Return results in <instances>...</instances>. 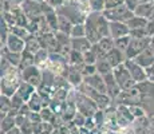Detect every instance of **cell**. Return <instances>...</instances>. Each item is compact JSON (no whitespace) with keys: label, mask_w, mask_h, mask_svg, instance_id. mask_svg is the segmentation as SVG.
<instances>
[{"label":"cell","mask_w":154,"mask_h":134,"mask_svg":"<svg viewBox=\"0 0 154 134\" xmlns=\"http://www.w3.org/2000/svg\"><path fill=\"white\" fill-rule=\"evenodd\" d=\"M5 46L14 52H23L26 50V40L16 36V35H14V34H10Z\"/></svg>","instance_id":"obj_18"},{"label":"cell","mask_w":154,"mask_h":134,"mask_svg":"<svg viewBox=\"0 0 154 134\" xmlns=\"http://www.w3.org/2000/svg\"><path fill=\"white\" fill-rule=\"evenodd\" d=\"M56 74L51 70H42V83L47 86H51L54 87L55 85V79H56Z\"/></svg>","instance_id":"obj_30"},{"label":"cell","mask_w":154,"mask_h":134,"mask_svg":"<svg viewBox=\"0 0 154 134\" xmlns=\"http://www.w3.org/2000/svg\"><path fill=\"white\" fill-rule=\"evenodd\" d=\"M83 127H86L88 132H90V130H93V129H95V127H97V123H95V121H94V118H93V117H87V120H86Z\"/></svg>","instance_id":"obj_47"},{"label":"cell","mask_w":154,"mask_h":134,"mask_svg":"<svg viewBox=\"0 0 154 134\" xmlns=\"http://www.w3.org/2000/svg\"><path fill=\"white\" fill-rule=\"evenodd\" d=\"M141 3H149V2H153V0H140Z\"/></svg>","instance_id":"obj_58"},{"label":"cell","mask_w":154,"mask_h":134,"mask_svg":"<svg viewBox=\"0 0 154 134\" xmlns=\"http://www.w3.org/2000/svg\"><path fill=\"white\" fill-rule=\"evenodd\" d=\"M93 47V43L87 39L86 36L82 38H71V48L76 50L79 52H86Z\"/></svg>","instance_id":"obj_19"},{"label":"cell","mask_w":154,"mask_h":134,"mask_svg":"<svg viewBox=\"0 0 154 134\" xmlns=\"http://www.w3.org/2000/svg\"><path fill=\"white\" fill-rule=\"evenodd\" d=\"M55 114H56V113H55L50 106H46V107H43V109L40 110V115H42V120L46 121V122H50V121H51L52 118H54Z\"/></svg>","instance_id":"obj_40"},{"label":"cell","mask_w":154,"mask_h":134,"mask_svg":"<svg viewBox=\"0 0 154 134\" xmlns=\"http://www.w3.org/2000/svg\"><path fill=\"white\" fill-rule=\"evenodd\" d=\"M135 15L138 16H143L146 19H150L153 17V14H154V7H153V3L149 2V3H141L138 5V8L135 10Z\"/></svg>","instance_id":"obj_23"},{"label":"cell","mask_w":154,"mask_h":134,"mask_svg":"<svg viewBox=\"0 0 154 134\" xmlns=\"http://www.w3.org/2000/svg\"><path fill=\"white\" fill-rule=\"evenodd\" d=\"M35 2H38V3H43V2H46V0H35Z\"/></svg>","instance_id":"obj_61"},{"label":"cell","mask_w":154,"mask_h":134,"mask_svg":"<svg viewBox=\"0 0 154 134\" xmlns=\"http://www.w3.org/2000/svg\"><path fill=\"white\" fill-rule=\"evenodd\" d=\"M146 32H147V36H150V38L154 36V17L153 19H149V22H147Z\"/></svg>","instance_id":"obj_48"},{"label":"cell","mask_w":154,"mask_h":134,"mask_svg":"<svg viewBox=\"0 0 154 134\" xmlns=\"http://www.w3.org/2000/svg\"><path fill=\"white\" fill-rule=\"evenodd\" d=\"M103 78H105V83H106V93L110 95V98L114 101L115 98L121 94L122 89L119 87V85H118L117 79H115L112 73H109V74H106V75H103Z\"/></svg>","instance_id":"obj_10"},{"label":"cell","mask_w":154,"mask_h":134,"mask_svg":"<svg viewBox=\"0 0 154 134\" xmlns=\"http://www.w3.org/2000/svg\"><path fill=\"white\" fill-rule=\"evenodd\" d=\"M5 134H22V130H20V127L19 126H15V127H12L11 130H8Z\"/></svg>","instance_id":"obj_53"},{"label":"cell","mask_w":154,"mask_h":134,"mask_svg":"<svg viewBox=\"0 0 154 134\" xmlns=\"http://www.w3.org/2000/svg\"><path fill=\"white\" fill-rule=\"evenodd\" d=\"M83 82H85V83H87L88 86H91L93 89H95V90L100 91V93H106L105 78H103V75H100V74H98V73L93 74V75L85 76Z\"/></svg>","instance_id":"obj_12"},{"label":"cell","mask_w":154,"mask_h":134,"mask_svg":"<svg viewBox=\"0 0 154 134\" xmlns=\"http://www.w3.org/2000/svg\"><path fill=\"white\" fill-rule=\"evenodd\" d=\"M76 90H79L81 93L86 94L87 97H90L91 99L98 105L99 110H106L109 106H111V103H112V99L107 93H100V91L93 89L91 86H88L87 83H85V82L81 83V85L76 87Z\"/></svg>","instance_id":"obj_3"},{"label":"cell","mask_w":154,"mask_h":134,"mask_svg":"<svg viewBox=\"0 0 154 134\" xmlns=\"http://www.w3.org/2000/svg\"><path fill=\"white\" fill-rule=\"evenodd\" d=\"M67 58H69L70 64H82V63H85L83 52H79V51H76V50L71 48V51H70Z\"/></svg>","instance_id":"obj_31"},{"label":"cell","mask_w":154,"mask_h":134,"mask_svg":"<svg viewBox=\"0 0 154 134\" xmlns=\"http://www.w3.org/2000/svg\"><path fill=\"white\" fill-rule=\"evenodd\" d=\"M29 109L32 110V111H38L40 113V110L44 107V99L42 98V95H40L39 93H38V90L35 91L34 94L29 97V99L27 101Z\"/></svg>","instance_id":"obj_21"},{"label":"cell","mask_w":154,"mask_h":134,"mask_svg":"<svg viewBox=\"0 0 154 134\" xmlns=\"http://www.w3.org/2000/svg\"><path fill=\"white\" fill-rule=\"evenodd\" d=\"M91 11L95 12H103L105 11V0H88Z\"/></svg>","instance_id":"obj_39"},{"label":"cell","mask_w":154,"mask_h":134,"mask_svg":"<svg viewBox=\"0 0 154 134\" xmlns=\"http://www.w3.org/2000/svg\"><path fill=\"white\" fill-rule=\"evenodd\" d=\"M64 2H66V0H46V3H48L51 7L55 8V10H58L59 7H62V5L64 4Z\"/></svg>","instance_id":"obj_49"},{"label":"cell","mask_w":154,"mask_h":134,"mask_svg":"<svg viewBox=\"0 0 154 134\" xmlns=\"http://www.w3.org/2000/svg\"><path fill=\"white\" fill-rule=\"evenodd\" d=\"M125 66L127 67V70H129L130 74H131L133 79H134L137 83L145 82V80L149 79L146 68L142 67L141 64H138L134 59H126V61H125Z\"/></svg>","instance_id":"obj_9"},{"label":"cell","mask_w":154,"mask_h":134,"mask_svg":"<svg viewBox=\"0 0 154 134\" xmlns=\"http://www.w3.org/2000/svg\"><path fill=\"white\" fill-rule=\"evenodd\" d=\"M27 121V117H26V115H23V114H17L16 117H15V122H16V126H22L23 123H24V122Z\"/></svg>","instance_id":"obj_50"},{"label":"cell","mask_w":154,"mask_h":134,"mask_svg":"<svg viewBox=\"0 0 154 134\" xmlns=\"http://www.w3.org/2000/svg\"><path fill=\"white\" fill-rule=\"evenodd\" d=\"M40 48H42V44H40L39 39H38V35L31 34L27 39H26V50L35 54L36 51H39Z\"/></svg>","instance_id":"obj_26"},{"label":"cell","mask_w":154,"mask_h":134,"mask_svg":"<svg viewBox=\"0 0 154 134\" xmlns=\"http://www.w3.org/2000/svg\"><path fill=\"white\" fill-rule=\"evenodd\" d=\"M122 4H125V0H105V10H111Z\"/></svg>","instance_id":"obj_43"},{"label":"cell","mask_w":154,"mask_h":134,"mask_svg":"<svg viewBox=\"0 0 154 134\" xmlns=\"http://www.w3.org/2000/svg\"><path fill=\"white\" fill-rule=\"evenodd\" d=\"M112 74H114L115 79H117L118 85H119V87L122 89V90L134 89L135 85H137V82L133 79L131 74H130V71L127 70L125 63L121 64V66H118V67H115L114 70H112Z\"/></svg>","instance_id":"obj_5"},{"label":"cell","mask_w":154,"mask_h":134,"mask_svg":"<svg viewBox=\"0 0 154 134\" xmlns=\"http://www.w3.org/2000/svg\"><path fill=\"white\" fill-rule=\"evenodd\" d=\"M146 71H147V76H149V79L154 82V63L149 68H146Z\"/></svg>","instance_id":"obj_52"},{"label":"cell","mask_w":154,"mask_h":134,"mask_svg":"<svg viewBox=\"0 0 154 134\" xmlns=\"http://www.w3.org/2000/svg\"><path fill=\"white\" fill-rule=\"evenodd\" d=\"M130 36H131V38H145V36H147L146 28H135V30H130Z\"/></svg>","instance_id":"obj_45"},{"label":"cell","mask_w":154,"mask_h":134,"mask_svg":"<svg viewBox=\"0 0 154 134\" xmlns=\"http://www.w3.org/2000/svg\"><path fill=\"white\" fill-rule=\"evenodd\" d=\"M0 129H2V134H5L8 130H11L12 127L16 126V122H15V117L7 114L4 117H2V122H0Z\"/></svg>","instance_id":"obj_28"},{"label":"cell","mask_w":154,"mask_h":134,"mask_svg":"<svg viewBox=\"0 0 154 134\" xmlns=\"http://www.w3.org/2000/svg\"><path fill=\"white\" fill-rule=\"evenodd\" d=\"M2 56L5 58L11 64L19 67L20 62H22V52H14L8 48L7 46H2Z\"/></svg>","instance_id":"obj_20"},{"label":"cell","mask_w":154,"mask_h":134,"mask_svg":"<svg viewBox=\"0 0 154 134\" xmlns=\"http://www.w3.org/2000/svg\"><path fill=\"white\" fill-rule=\"evenodd\" d=\"M11 34H14V35H16V36H19V38H22V39H27V38L31 35V32L28 31V28L27 27H23V26H14V27H11Z\"/></svg>","instance_id":"obj_32"},{"label":"cell","mask_w":154,"mask_h":134,"mask_svg":"<svg viewBox=\"0 0 154 134\" xmlns=\"http://www.w3.org/2000/svg\"><path fill=\"white\" fill-rule=\"evenodd\" d=\"M48 55H50V51L46 48H40L39 51L35 52V64H40L42 62H44L46 59H48Z\"/></svg>","instance_id":"obj_38"},{"label":"cell","mask_w":154,"mask_h":134,"mask_svg":"<svg viewBox=\"0 0 154 134\" xmlns=\"http://www.w3.org/2000/svg\"><path fill=\"white\" fill-rule=\"evenodd\" d=\"M38 39H39L43 48L48 50L50 52L55 51L56 46H58L55 32H44V34H40V35H38Z\"/></svg>","instance_id":"obj_15"},{"label":"cell","mask_w":154,"mask_h":134,"mask_svg":"<svg viewBox=\"0 0 154 134\" xmlns=\"http://www.w3.org/2000/svg\"><path fill=\"white\" fill-rule=\"evenodd\" d=\"M150 130H154V115L150 117Z\"/></svg>","instance_id":"obj_54"},{"label":"cell","mask_w":154,"mask_h":134,"mask_svg":"<svg viewBox=\"0 0 154 134\" xmlns=\"http://www.w3.org/2000/svg\"><path fill=\"white\" fill-rule=\"evenodd\" d=\"M83 56H85V63H91V64H95L97 61H98V58H99L94 44L90 50H87L86 52H83Z\"/></svg>","instance_id":"obj_34"},{"label":"cell","mask_w":154,"mask_h":134,"mask_svg":"<svg viewBox=\"0 0 154 134\" xmlns=\"http://www.w3.org/2000/svg\"><path fill=\"white\" fill-rule=\"evenodd\" d=\"M152 43V38L145 36V38H131L130 44L125 51L127 59H134L135 56H138L141 52H143L147 47H150Z\"/></svg>","instance_id":"obj_6"},{"label":"cell","mask_w":154,"mask_h":134,"mask_svg":"<svg viewBox=\"0 0 154 134\" xmlns=\"http://www.w3.org/2000/svg\"><path fill=\"white\" fill-rule=\"evenodd\" d=\"M35 91H36V87H35V86L29 85L28 82H24V80H23V82L20 83V86H19V89H17L16 93L19 94L26 102H27V101L29 99V97H31Z\"/></svg>","instance_id":"obj_22"},{"label":"cell","mask_w":154,"mask_h":134,"mask_svg":"<svg viewBox=\"0 0 154 134\" xmlns=\"http://www.w3.org/2000/svg\"><path fill=\"white\" fill-rule=\"evenodd\" d=\"M86 120H87V117H86L85 114H82L81 111H78V113L75 114V117H74L72 122L76 125V126L82 127V126H85V122H86Z\"/></svg>","instance_id":"obj_44"},{"label":"cell","mask_w":154,"mask_h":134,"mask_svg":"<svg viewBox=\"0 0 154 134\" xmlns=\"http://www.w3.org/2000/svg\"><path fill=\"white\" fill-rule=\"evenodd\" d=\"M70 36L71 38H82V36H86L85 23H81V24H74L72 26V30H71Z\"/></svg>","instance_id":"obj_36"},{"label":"cell","mask_w":154,"mask_h":134,"mask_svg":"<svg viewBox=\"0 0 154 134\" xmlns=\"http://www.w3.org/2000/svg\"><path fill=\"white\" fill-rule=\"evenodd\" d=\"M51 134H62L60 133V129H59V127H55V129L51 132Z\"/></svg>","instance_id":"obj_57"},{"label":"cell","mask_w":154,"mask_h":134,"mask_svg":"<svg viewBox=\"0 0 154 134\" xmlns=\"http://www.w3.org/2000/svg\"><path fill=\"white\" fill-rule=\"evenodd\" d=\"M134 61L137 62L138 64H141L142 67L149 68L154 63V51H153V48L152 47H147L143 52H141L138 56H135Z\"/></svg>","instance_id":"obj_17"},{"label":"cell","mask_w":154,"mask_h":134,"mask_svg":"<svg viewBox=\"0 0 154 134\" xmlns=\"http://www.w3.org/2000/svg\"><path fill=\"white\" fill-rule=\"evenodd\" d=\"M10 2H12L14 4H16V5H22V3L24 2V0H10Z\"/></svg>","instance_id":"obj_55"},{"label":"cell","mask_w":154,"mask_h":134,"mask_svg":"<svg viewBox=\"0 0 154 134\" xmlns=\"http://www.w3.org/2000/svg\"><path fill=\"white\" fill-rule=\"evenodd\" d=\"M11 101H12V109H16V110H19L20 107L26 103V101L23 99L17 93H15L12 97H11Z\"/></svg>","instance_id":"obj_41"},{"label":"cell","mask_w":154,"mask_h":134,"mask_svg":"<svg viewBox=\"0 0 154 134\" xmlns=\"http://www.w3.org/2000/svg\"><path fill=\"white\" fill-rule=\"evenodd\" d=\"M22 78L24 82H28L29 85L35 86L38 89L42 85V70L36 64L28 66L22 70Z\"/></svg>","instance_id":"obj_8"},{"label":"cell","mask_w":154,"mask_h":134,"mask_svg":"<svg viewBox=\"0 0 154 134\" xmlns=\"http://www.w3.org/2000/svg\"><path fill=\"white\" fill-rule=\"evenodd\" d=\"M150 47H152L153 51H154V42H153V40H152V43H150Z\"/></svg>","instance_id":"obj_59"},{"label":"cell","mask_w":154,"mask_h":134,"mask_svg":"<svg viewBox=\"0 0 154 134\" xmlns=\"http://www.w3.org/2000/svg\"><path fill=\"white\" fill-rule=\"evenodd\" d=\"M72 95H74V99H75L76 107H78V111H81L82 114L86 115V117H93V115L99 110L98 105H97L90 97H87L86 94L81 93V91L76 90V89L72 90Z\"/></svg>","instance_id":"obj_4"},{"label":"cell","mask_w":154,"mask_h":134,"mask_svg":"<svg viewBox=\"0 0 154 134\" xmlns=\"http://www.w3.org/2000/svg\"><path fill=\"white\" fill-rule=\"evenodd\" d=\"M67 80L70 82V85L72 86L74 89H76L81 83H83V74H82L81 71V67H79V64H70L69 67V74H67Z\"/></svg>","instance_id":"obj_11"},{"label":"cell","mask_w":154,"mask_h":134,"mask_svg":"<svg viewBox=\"0 0 154 134\" xmlns=\"http://www.w3.org/2000/svg\"><path fill=\"white\" fill-rule=\"evenodd\" d=\"M106 59H107V61L110 62L111 66L115 68V67H118V66H121V64L125 63V61L127 58H126V54L123 52L122 50L114 47V48H112L111 51L106 55Z\"/></svg>","instance_id":"obj_16"},{"label":"cell","mask_w":154,"mask_h":134,"mask_svg":"<svg viewBox=\"0 0 154 134\" xmlns=\"http://www.w3.org/2000/svg\"><path fill=\"white\" fill-rule=\"evenodd\" d=\"M72 23L70 22L67 17H64V16H60L59 15V30L58 31H60V32H64V34H71V30H72Z\"/></svg>","instance_id":"obj_33"},{"label":"cell","mask_w":154,"mask_h":134,"mask_svg":"<svg viewBox=\"0 0 154 134\" xmlns=\"http://www.w3.org/2000/svg\"><path fill=\"white\" fill-rule=\"evenodd\" d=\"M140 4H141L140 0H125V5L130 11H133V12H135V10L138 8Z\"/></svg>","instance_id":"obj_46"},{"label":"cell","mask_w":154,"mask_h":134,"mask_svg":"<svg viewBox=\"0 0 154 134\" xmlns=\"http://www.w3.org/2000/svg\"><path fill=\"white\" fill-rule=\"evenodd\" d=\"M130 35V28L127 23L123 22H110V36L112 39H118L121 36Z\"/></svg>","instance_id":"obj_13"},{"label":"cell","mask_w":154,"mask_h":134,"mask_svg":"<svg viewBox=\"0 0 154 134\" xmlns=\"http://www.w3.org/2000/svg\"><path fill=\"white\" fill-rule=\"evenodd\" d=\"M103 134H119L117 130H107V132H103Z\"/></svg>","instance_id":"obj_56"},{"label":"cell","mask_w":154,"mask_h":134,"mask_svg":"<svg viewBox=\"0 0 154 134\" xmlns=\"http://www.w3.org/2000/svg\"><path fill=\"white\" fill-rule=\"evenodd\" d=\"M20 130H22L23 134H34V122L27 118V121L20 126Z\"/></svg>","instance_id":"obj_42"},{"label":"cell","mask_w":154,"mask_h":134,"mask_svg":"<svg viewBox=\"0 0 154 134\" xmlns=\"http://www.w3.org/2000/svg\"><path fill=\"white\" fill-rule=\"evenodd\" d=\"M40 134H51V133H48V132H46V130H43V132L40 133Z\"/></svg>","instance_id":"obj_60"},{"label":"cell","mask_w":154,"mask_h":134,"mask_svg":"<svg viewBox=\"0 0 154 134\" xmlns=\"http://www.w3.org/2000/svg\"><path fill=\"white\" fill-rule=\"evenodd\" d=\"M138 94H140V105L143 107L146 115H154V82L150 79L135 85Z\"/></svg>","instance_id":"obj_2"},{"label":"cell","mask_w":154,"mask_h":134,"mask_svg":"<svg viewBox=\"0 0 154 134\" xmlns=\"http://www.w3.org/2000/svg\"><path fill=\"white\" fill-rule=\"evenodd\" d=\"M85 27L86 38L93 44L98 43L102 38L110 36V22L103 15V12L91 11L85 20Z\"/></svg>","instance_id":"obj_1"},{"label":"cell","mask_w":154,"mask_h":134,"mask_svg":"<svg viewBox=\"0 0 154 134\" xmlns=\"http://www.w3.org/2000/svg\"><path fill=\"white\" fill-rule=\"evenodd\" d=\"M79 67H81V71H82V74H83V76H88V75H93V74L98 73L95 64L82 63V64H79Z\"/></svg>","instance_id":"obj_37"},{"label":"cell","mask_w":154,"mask_h":134,"mask_svg":"<svg viewBox=\"0 0 154 134\" xmlns=\"http://www.w3.org/2000/svg\"><path fill=\"white\" fill-rule=\"evenodd\" d=\"M147 22L149 19L143 16H138V15H134L131 19L127 22V26H129L130 30H135V28H146L147 26Z\"/></svg>","instance_id":"obj_25"},{"label":"cell","mask_w":154,"mask_h":134,"mask_svg":"<svg viewBox=\"0 0 154 134\" xmlns=\"http://www.w3.org/2000/svg\"><path fill=\"white\" fill-rule=\"evenodd\" d=\"M95 66H97V71H98V74H100V75H106V74H109V73H112V70H114V67H112L110 64V62L106 59V56L98 58Z\"/></svg>","instance_id":"obj_24"},{"label":"cell","mask_w":154,"mask_h":134,"mask_svg":"<svg viewBox=\"0 0 154 134\" xmlns=\"http://www.w3.org/2000/svg\"><path fill=\"white\" fill-rule=\"evenodd\" d=\"M103 15L107 17L109 22H123V23H127L135 14L133 12V11H130L125 4H122V5H119V7L111 8V10H105L103 11Z\"/></svg>","instance_id":"obj_7"},{"label":"cell","mask_w":154,"mask_h":134,"mask_svg":"<svg viewBox=\"0 0 154 134\" xmlns=\"http://www.w3.org/2000/svg\"><path fill=\"white\" fill-rule=\"evenodd\" d=\"M94 47H95V50H97V52H98L99 58H100V56H106L115 47L114 39H112L111 36H105V38H102L98 43L94 44Z\"/></svg>","instance_id":"obj_14"},{"label":"cell","mask_w":154,"mask_h":134,"mask_svg":"<svg viewBox=\"0 0 154 134\" xmlns=\"http://www.w3.org/2000/svg\"><path fill=\"white\" fill-rule=\"evenodd\" d=\"M22 134H23V133H22Z\"/></svg>","instance_id":"obj_62"},{"label":"cell","mask_w":154,"mask_h":134,"mask_svg":"<svg viewBox=\"0 0 154 134\" xmlns=\"http://www.w3.org/2000/svg\"><path fill=\"white\" fill-rule=\"evenodd\" d=\"M11 109H12V101H11V97L2 94V98H0V110H2V117L7 115L8 113H10Z\"/></svg>","instance_id":"obj_29"},{"label":"cell","mask_w":154,"mask_h":134,"mask_svg":"<svg viewBox=\"0 0 154 134\" xmlns=\"http://www.w3.org/2000/svg\"><path fill=\"white\" fill-rule=\"evenodd\" d=\"M32 64H35V54L28 51V50H24V51L22 52V62H20L19 68L23 70V68L32 66Z\"/></svg>","instance_id":"obj_27"},{"label":"cell","mask_w":154,"mask_h":134,"mask_svg":"<svg viewBox=\"0 0 154 134\" xmlns=\"http://www.w3.org/2000/svg\"><path fill=\"white\" fill-rule=\"evenodd\" d=\"M43 130H44L43 121L42 122H35V123H34V134H40Z\"/></svg>","instance_id":"obj_51"},{"label":"cell","mask_w":154,"mask_h":134,"mask_svg":"<svg viewBox=\"0 0 154 134\" xmlns=\"http://www.w3.org/2000/svg\"><path fill=\"white\" fill-rule=\"evenodd\" d=\"M130 40H131V36H130V35H126V36H121V38H118V39H114V44L117 48L122 50V51L125 52L127 50V47H129V44H130Z\"/></svg>","instance_id":"obj_35"}]
</instances>
